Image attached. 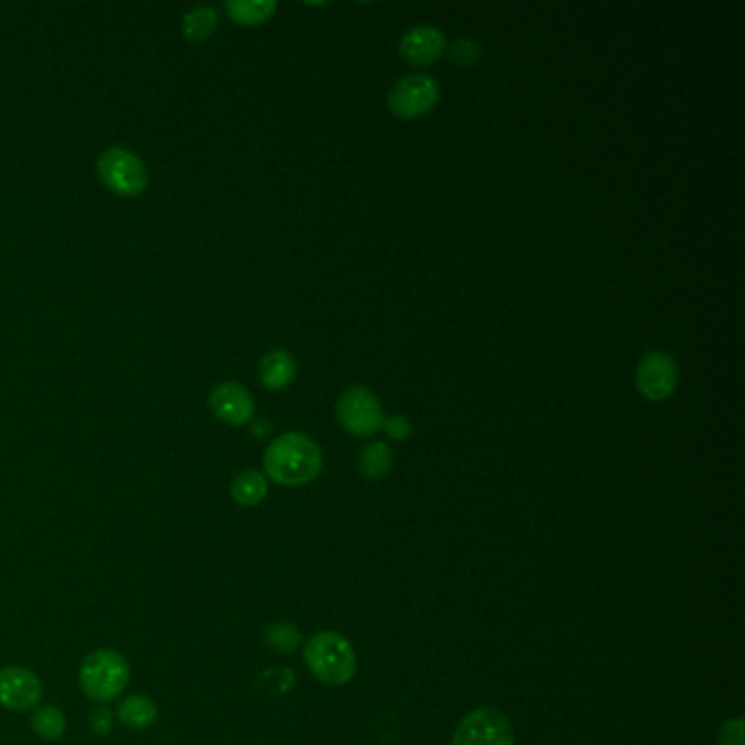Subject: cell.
<instances>
[{
    "label": "cell",
    "instance_id": "cell-19",
    "mask_svg": "<svg viewBox=\"0 0 745 745\" xmlns=\"http://www.w3.org/2000/svg\"><path fill=\"white\" fill-rule=\"evenodd\" d=\"M31 731L44 742H60L66 735V715L58 706H38L31 713Z\"/></svg>",
    "mask_w": 745,
    "mask_h": 745
},
{
    "label": "cell",
    "instance_id": "cell-23",
    "mask_svg": "<svg viewBox=\"0 0 745 745\" xmlns=\"http://www.w3.org/2000/svg\"><path fill=\"white\" fill-rule=\"evenodd\" d=\"M719 745H744V719L735 717L719 731Z\"/></svg>",
    "mask_w": 745,
    "mask_h": 745
},
{
    "label": "cell",
    "instance_id": "cell-15",
    "mask_svg": "<svg viewBox=\"0 0 745 745\" xmlns=\"http://www.w3.org/2000/svg\"><path fill=\"white\" fill-rule=\"evenodd\" d=\"M267 477L254 468L241 470L230 486V495L235 498V503H239L241 507H256L258 503H262V498L267 497Z\"/></svg>",
    "mask_w": 745,
    "mask_h": 745
},
{
    "label": "cell",
    "instance_id": "cell-18",
    "mask_svg": "<svg viewBox=\"0 0 745 745\" xmlns=\"http://www.w3.org/2000/svg\"><path fill=\"white\" fill-rule=\"evenodd\" d=\"M262 640L269 649L278 654H294L302 645L305 636L296 623L274 622L265 627Z\"/></svg>",
    "mask_w": 745,
    "mask_h": 745
},
{
    "label": "cell",
    "instance_id": "cell-22",
    "mask_svg": "<svg viewBox=\"0 0 745 745\" xmlns=\"http://www.w3.org/2000/svg\"><path fill=\"white\" fill-rule=\"evenodd\" d=\"M383 429H385V434L389 435L391 439H396V441H405L411 435V431H414L409 418L400 416V414L391 416V418H385Z\"/></svg>",
    "mask_w": 745,
    "mask_h": 745
},
{
    "label": "cell",
    "instance_id": "cell-4",
    "mask_svg": "<svg viewBox=\"0 0 745 745\" xmlns=\"http://www.w3.org/2000/svg\"><path fill=\"white\" fill-rule=\"evenodd\" d=\"M97 171L103 187L121 197H136L149 185L147 167L125 147L106 149L97 160Z\"/></svg>",
    "mask_w": 745,
    "mask_h": 745
},
{
    "label": "cell",
    "instance_id": "cell-1",
    "mask_svg": "<svg viewBox=\"0 0 745 745\" xmlns=\"http://www.w3.org/2000/svg\"><path fill=\"white\" fill-rule=\"evenodd\" d=\"M265 475L278 486L298 488L315 481L324 468V455L317 441L307 434H291L276 437L262 457Z\"/></svg>",
    "mask_w": 745,
    "mask_h": 745
},
{
    "label": "cell",
    "instance_id": "cell-21",
    "mask_svg": "<svg viewBox=\"0 0 745 745\" xmlns=\"http://www.w3.org/2000/svg\"><path fill=\"white\" fill-rule=\"evenodd\" d=\"M479 47L473 42V40H466V38H459L453 47H450V60L461 66V68H470L475 63L479 62Z\"/></svg>",
    "mask_w": 745,
    "mask_h": 745
},
{
    "label": "cell",
    "instance_id": "cell-17",
    "mask_svg": "<svg viewBox=\"0 0 745 745\" xmlns=\"http://www.w3.org/2000/svg\"><path fill=\"white\" fill-rule=\"evenodd\" d=\"M226 9L235 22L246 24V27H256V24L267 22L276 13L278 2L276 0H230Z\"/></svg>",
    "mask_w": 745,
    "mask_h": 745
},
{
    "label": "cell",
    "instance_id": "cell-9",
    "mask_svg": "<svg viewBox=\"0 0 745 745\" xmlns=\"http://www.w3.org/2000/svg\"><path fill=\"white\" fill-rule=\"evenodd\" d=\"M44 684L40 676L22 665H7L0 669V706L11 713L36 711L42 702Z\"/></svg>",
    "mask_w": 745,
    "mask_h": 745
},
{
    "label": "cell",
    "instance_id": "cell-6",
    "mask_svg": "<svg viewBox=\"0 0 745 745\" xmlns=\"http://www.w3.org/2000/svg\"><path fill=\"white\" fill-rule=\"evenodd\" d=\"M439 101V86L434 77L416 72L394 83L389 92V110L403 121L427 117Z\"/></svg>",
    "mask_w": 745,
    "mask_h": 745
},
{
    "label": "cell",
    "instance_id": "cell-8",
    "mask_svg": "<svg viewBox=\"0 0 745 745\" xmlns=\"http://www.w3.org/2000/svg\"><path fill=\"white\" fill-rule=\"evenodd\" d=\"M453 745H516L509 719L497 708H477L455 728Z\"/></svg>",
    "mask_w": 745,
    "mask_h": 745
},
{
    "label": "cell",
    "instance_id": "cell-12",
    "mask_svg": "<svg viewBox=\"0 0 745 745\" xmlns=\"http://www.w3.org/2000/svg\"><path fill=\"white\" fill-rule=\"evenodd\" d=\"M117 722L129 731H149L160 717L158 704L142 693H129L117 706Z\"/></svg>",
    "mask_w": 745,
    "mask_h": 745
},
{
    "label": "cell",
    "instance_id": "cell-13",
    "mask_svg": "<svg viewBox=\"0 0 745 745\" xmlns=\"http://www.w3.org/2000/svg\"><path fill=\"white\" fill-rule=\"evenodd\" d=\"M296 372H298L296 359L287 350L267 352L258 366L260 383L271 391H280L289 387L296 380Z\"/></svg>",
    "mask_w": 745,
    "mask_h": 745
},
{
    "label": "cell",
    "instance_id": "cell-3",
    "mask_svg": "<svg viewBox=\"0 0 745 745\" xmlns=\"http://www.w3.org/2000/svg\"><path fill=\"white\" fill-rule=\"evenodd\" d=\"M305 665L319 683L341 686L357 674V654L346 636L337 632H317L305 647Z\"/></svg>",
    "mask_w": 745,
    "mask_h": 745
},
{
    "label": "cell",
    "instance_id": "cell-11",
    "mask_svg": "<svg viewBox=\"0 0 745 745\" xmlns=\"http://www.w3.org/2000/svg\"><path fill=\"white\" fill-rule=\"evenodd\" d=\"M446 53V38L441 29L420 24L409 29L400 40V56L411 66H431Z\"/></svg>",
    "mask_w": 745,
    "mask_h": 745
},
{
    "label": "cell",
    "instance_id": "cell-10",
    "mask_svg": "<svg viewBox=\"0 0 745 745\" xmlns=\"http://www.w3.org/2000/svg\"><path fill=\"white\" fill-rule=\"evenodd\" d=\"M208 405L212 414L232 427H244L254 418L256 405L248 389L239 383H221L210 391Z\"/></svg>",
    "mask_w": 745,
    "mask_h": 745
},
{
    "label": "cell",
    "instance_id": "cell-14",
    "mask_svg": "<svg viewBox=\"0 0 745 745\" xmlns=\"http://www.w3.org/2000/svg\"><path fill=\"white\" fill-rule=\"evenodd\" d=\"M357 466L361 470V475L370 481H380L385 479L391 468H394V453L385 441H372L368 444L357 459Z\"/></svg>",
    "mask_w": 745,
    "mask_h": 745
},
{
    "label": "cell",
    "instance_id": "cell-20",
    "mask_svg": "<svg viewBox=\"0 0 745 745\" xmlns=\"http://www.w3.org/2000/svg\"><path fill=\"white\" fill-rule=\"evenodd\" d=\"M88 724H90V731L99 737H106L115 731V724H117V715L106 706V704H97V708H92L90 717H88Z\"/></svg>",
    "mask_w": 745,
    "mask_h": 745
},
{
    "label": "cell",
    "instance_id": "cell-16",
    "mask_svg": "<svg viewBox=\"0 0 745 745\" xmlns=\"http://www.w3.org/2000/svg\"><path fill=\"white\" fill-rule=\"evenodd\" d=\"M217 27H219V16L208 4L188 9L182 20V31L190 42H206L208 38L215 36Z\"/></svg>",
    "mask_w": 745,
    "mask_h": 745
},
{
    "label": "cell",
    "instance_id": "cell-2",
    "mask_svg": "<svg viewBox=\"0 0 745 745\" xmlns=\"http://www.w3.org/2000/svg\"><path fill=\"white\" fill-rule=\"evenodd\" d=\"M79 688L95 704L119 699L131 683V667L121 652L101 647L90 652L79 665Z\"/></svg>",
    "mask_w": 745,
    "mask_h": 745
},
{
    "label": "cell",
    "instance_id": "cell-5",
    "mask_svg": "<svg viewBox=\"0 0 745 745\" xmlns=\"http://www.w3.org/2000/svg\"><path fill=\"white\" fill-rule=\"evenodd\" d=\"M337 423L352 437L378 434L385 423L378 396L364 385L348 387L337 400Z\"/></svg>",
    "mask_w": 745,
    "mask_h": 745
},
{
    "label": "cell",
    "instance_id": "cell-7",
    "mask_svg": "<svg viewBox=\"0 0 745 745\" xmlns=\"http://www.w3.org/2000/svg\"><path fill=\"white\" fill-rule=\"evenodd\" d=\"M636 389L652 403L667 400L681 383V366L665 350H649L636 366Z\"/></svg>",
    "mask_w": 745,
    "mask_h": 745
}]
</instances>
